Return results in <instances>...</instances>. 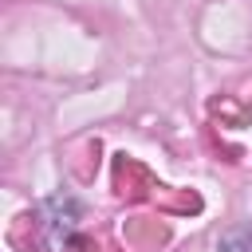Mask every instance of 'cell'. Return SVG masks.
<instances>
[{
  "mask_svg": "<svg viewBox=\"0 0 252 252\" xmlns=\"http://www.w3.org/2000/svg\"><path fill=\"white\" fill-rule=\"evenodd\" d=\"M220 252H252V232H228L220 240Z\"/></svg>",
  "mask_w": 252,
  "mask_h": 252,
  "instance_id": "7a4b0ae2",
  "label": "cell"
},
{
  "mask_svg": "<svg viewBox=\"0 0 252 252\" xmlns=\"http://www.w3.org/2000/svg\"><path fill=\"white\" fill-rule=\"evenodd\" d=\"M43 224H47L51 244H63V240L75 232V224H79V201H75L71 193L47 197V201H43Z\"/></svg>",
  "mask_w": 252,
  "mask_h": 252,
  "instance_id": "6da1fadb",
  "label": "cell"
}]
</instances>
